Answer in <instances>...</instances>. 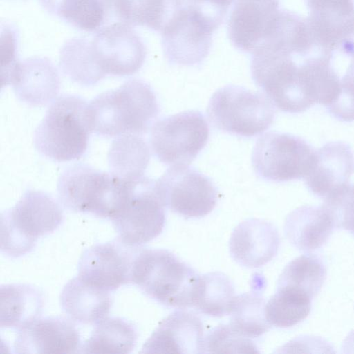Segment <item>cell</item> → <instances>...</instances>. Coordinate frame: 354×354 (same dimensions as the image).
I'll list each match as a JSON object with an SVG mask.
<instances>
[{"label":"cell","instance_id":"6da1fadb","mask_svg":"<svg viewBox=\"0 0 354 354\" xmlns=\"http://www.w3.org/2000/svg\"><path fill=\"white\" fill-rule=\"evenodd\" d=\"M159 112L153 88L148 82L137 78L100 93L88 104L91 133L104 137L145 134Z\"/></svg>","mask_w":354,"mask_h":354},{"label":"cell","instance_id":"7a4b0ae2","mask_svg":"<svg viewBox=\"0 0 354 354\" xmlns=\"http://www.w3.org/2000/svg\"><path fill=\"white\" fill-rule=\"evenodd\" d=\"M199 277L170 251L139 246L133 261L131 283L165 306L185 309L194 307Z\"/></svg>","mask_w":354,"mask_h":354},{"label":"cell","instance_id":"3957f363","mask_svg":"<svg viewBox=\"0 0 354 354\" xmlns=\"http://www.w3.org/2000/svg\"><path fill=\"white\" fill-rule=\"evenodd\" d=\"M88 104L74 95L57 97L35 131L34 145L37 151L57 162L80 158L87 149L91 133Z\"/></svg>","mask_w":354,"mask_h":354},{"label":"cell","instance_id":"277c9868","mask_svg":"<svg viewBox=\"0 0 354 354\" xmlns=\"http://www.w3.org/2000/svg\"><path fill=\"white\" fill-rule=\"evenodd\" d=\"M80 42L88 86L107 75H133L145 60L144 43L131 26L122 22L102 26L92 37H80Z\"/></svg>","mask_w":354,"mask_h":354},{"label":"cell","instance_id":"5b68a950","mask_svg":"<svg viewBox=\"0 0 354 354\" xmlns=\"http://www.w3.org/2000/svg\"><path fill=\"white\" fill-rule=\"evenodd\" d=\"M61 203L68 210L111 218L127 198L128 180L84 163L66 169L57 181Z\"/></svg>","mask_w":354,"mask_h":354},{"label":"cell","instance_id":"8992f818","mask_svg":"<svg viewBox=\"0 0 354 354\" xmlns=\"http://www.w3.org/2000/svg\"><path fill=\"white\" fill-rule=\"evenodd\" d=\"M64 214L48 194L26 191L15 205L1 214V250L13 258L31 252L38 239L57 230Z\"/></svg>","mask_w":354,"mask_h":354},{"label":"cell","instance_id":"52a82bcc","mask_svg":"<svg viewBox=\"0 0 354 354\" xmlns=\"http://www.w3.org/2000/svg\"><path fill=\"white\" fill-rule=\"evenodd\" d=\"M250 70L256 85L279 110L301 113L317 104L292 55L268 49L259 50L252 54Z\"/></svg>","mask_w":354,"mask_h":354},{"label":"cell","instance_id":"ba28073f","mask_svg":"<svg viewBox=\"0 0 354 354\" xmlns=\"http://www.w3.org/2000/svg\"><path fill=\"white\" fill-rule=\"evenodd\" d=\"M207 113L218 129L239 136L252 137L272 125L276 111L264 93L227 85L214 93Z\"/></svg>","mask_w":354,"mask_h":354},{"label":"cell","instance_id":"9c48e42d","mask_svg":"<svg viewBox=\"0 0 354 354\" xmlns=\"http://www.w3.org/2000/svg\"><path fill=\"white\" fill-rule=\"evenodd\" d=\"M166 207L157 180L145 176L128 178L126 200L111 220L118 238L128 245L138 247L161 234Z\"/></svg>","mask_w":354,"mask_h":354},{"label":"cell","instance_id":"30bf717a","mask_svg":"<svg viewBox=\"0 0 354 354\" xmlns=\"http://www.w3.org/2000/svg\"><path fill=\"white\" fill-rule=\"evenodd\" d=\"M209 129L204 115L189 110L157 120L149 142L154 156L170 165H188L206 145Z\"/></svg>","mask_w":354,"mask_h":354},{"label":"cell","instance_id":"8fae6325","mask_svg":"<svg viewBox=\"0 0 354 354\" xmlns=\"http://www.w3.org/2000/svg\"><path fill=\"white\" fill-rule=\"evenodd\" d=\"M315 151L299 137L269 131L257 140L252 150V164L261 178L286 182L306 176L313 165Z\"/></svg>","mask_w":354,"mask_h":354},{"label":"cell","instance_id":"7c38bea8","mask_svg":"<svg viewBox=\"0 0 354 354\" xmlns=\"http://www.w3.org/2000/svg\"><path fill=\"white\" fill-rule=\"evenodd\" d=\"M157 183L166 207L185 218L204 217L216 206L214 184L194 167L171 166Z\"/></svg>","mask_w":354,"mask_h":354},{"label":"cell","instance_id":"4fadbf2b","mask_svg":"<svg viewBox=\"0 0 354 354\" xmlns=\"http://www.w3.org/2000/svg\"><path fill=\"white\" fill-rule=\"evenodd\" d=\"M214 32L185 3L180 5L160 31L165 58L174 65L201 64L210 51Z\"/></svg>","mask_w":354,"mask_h":354},{"label":"cell","instance_id":"5bb4252c","mask_svg":"<svg viewBox=\"0 0 354 354\" xmlns=\"http://www.w3.org/2000/svg\"><path fill=\"white\" fill-rule=\"evenodd\" d=\"M139 246H130L118 237L86 249L78 262V277L111 292L131 283L133 261Z\"/></svg>","mask_w":354,"mask_h":354},{"label":"cell","instance_id":"9a60e30c","mask_svg":"<svg viewBox=\"0 0 354 354\" xmlns=\"http://www.w3.org/2000/svg\"><path fill=\"white\" fill-rule=\"evenodd\" d=\"M280 10L278 0H235L227 21L231 43L252 55L274 32Z\"/></svg>","mask_w":354,"mask_h":354},{"label":"cell","instance_id":"2e32d148","mask_svg":"<svg viewBox=\"0 0 354 354\" xmlns=\"http://www.w3.org/2000/svg\"><path fill=\"white\" fill-rule=\"evenodd\" d=\"M74 324L55 317L39 318L18 330L14 343L16 353H74L81 349Z\"/></svg>","mask_w":354,"mask_h":354},{"label":"cell","instance_id":"e0dca14e","mask_svg":"<svg viewBox=\"0 0 354 354\" xmlns=\"http://www.w3.org/2000/svg\"><path fill=\"white\" fill-rule=\"evenodd\" d=\"M203 323L195 314L178 309L162 320L144 344V353H203Z\"/></svg>","mask_w":354,"mask_h":354},{"label":"cell","instance_id":"ac0fdd59","mask_svg":"<svg viewBox=\"0 0 354 354\" xmlns=\"http://www.w3.org/2000/svg\"><path fill=\"white\" fill-rule=\"evenodd\" d=\"M279 238L277 229L272 223L259 218L246 219L231 234L230 256L241 266L259 268L277 255Z\"/></svg>","mask_w":354,"mask_h":354},{"label":"cell","instance_id":"d6986e66","mask_svg":"<svg viewBox=\"0 0 354 354\" xmlns=\"http://www.w3.org/2000/svg\"><path fill=\"white\" fill-rule=\"evenodd\" d=\"M306 24L315 47L333 55L354 21L353 0H304Z\"/></svg>","mask_w":354,"mask_h":354},{"label":"cell","instance_id":"ffe728a7","mask_svg":"<svg viewBox=\"0 0 354 354\" xmlns=\"http://www.w3.org/2000/svg\"><path fill=\"white\" fill-rule=\"evenodd\" d=\"M11 84L16 96L30 106L46 105L57 95L59 78L52 62L45 57H35L18 62L5 77Z\"/></svg>","mask_w":354,"mask_h":354},{"label":"cell","instance_id":"44dd1931","mask_svg":"<svg viewBox=\"0 0 354 354\" xmlns=\"http://www.w3.org/2000/svg\"><path fill=\"white\" fill-rule=\"evenodd\" d=\"M354 171V156L351 147L340 141L330 142L315 151V158L305 183L315 195L326 198L348 183Z\"/></svg>","mask_w":354,"mask_h":354},{"label":"cell","instance_id":"7402d4cb","mask_svg":"<svg viewBox=\"0 0 354 354\" xmlns=\"http://www.w3.org/2000/svg\"><path fill=\"white\" fill-rule=\"evenodd\" d=\"M60 304L73 322L96 324L107 317L112 299L110 292L93 286L77 276L63 288Z\"/></svg>","mask_w":354,"mask_h":354},{"label":"cell","instance_id":"603a6c76","mask_svg":"<svg viewBox=\"0 0 354 354\" xmlns=\"http://www.w3.org/2000/svg\"><path fill=\"white\" fill-rule=\"evenodd\" d=\"M335 228L325 207L302 206L290 212L284 223V234L297 249L310 252L321 248Z\"/></svg>","mask_w":354,"mask_h":354},{"label":"cell","instance_id":"cb8c5ba5","mask_svg":"<svg viewBox=\"0 0 354 354\" xmlns=\"http://www.w3.org/2000/svg\"><path fill=\"white\" fill-rule=\"evenodd\" d=\"M1 328H24L41 317L44 304L43 292L29 284L1 286Z\"/></svg>","mask_w":354,"mask_h":354},{"label":"cell","instance_id":"d4e9b609","mask_svg":"<svg viewBox=\"0 0 354 354\" xmlns=\"http://www.w3.org/2000/svg\"><path fill=\"white\" fill-rule=\"evenodd\" d=\"M43 8L86 32L102 28L112 11V0H39Z\"/></svg>","mask_w":354,"mask_h":354},{"label":"cell","instance_id":"484cf974","mask_svg":"<svg viewBox=\"0 0 354 354\" xmlns=\"http://www.w3.org/2000/svg\"><path fill=\"white\" fill-rule=\"evenodd\" d=\"M137 339V330L133 324L120 317H106L95 324L80 353H129Z\"/></svg>","mask_w":354,"mask_h":354},{"label":"cell","instance_id":"4316f807","mask_svg":"<svg viewBox=\"0 0 354 354\" xmlns=\"http://www.w3.org/2000/svg\"><path fill=\"white\" fill-rule=\"evenodd\" d=\"M313 297L297 288L277 285L275 293L266 304V317L272 326L290 328L309 315Z\"/></svg>","mask_w":354,"mask_h":354},{"label":"cell","instance_id":"83f0119b","mask_svg":"<svg viewBox=\"0 0 354 354\" xmlns=\"http://www.w3.org/2000/svg\"><path fill=\"white\" fill-rule=\"evenodd\" d=\"M181 4L174 0H112V11L120 22L160 32Z\"/></svg>","mask_w":354,"mask_h":354},{"label":"cell","instance_id":"f1b7e54d","mask_svg":"<svg viewBox=\"0 0 354 354\" xmlns=\"http://www.w3.org/2000/svg\"><path fill=\"white\" fill-rule=\"evenodd\" d=\"M145 140L136 134H124L115 138L108 160L111 172L122 178L144 176L150 159Z\"/></svg>","mask_w":354,"mask_h":354},{"label":"cell","instance_id":"f546056e","mask_svg":"<svg viewBox=\"0 0 354 354\" xmlns=\"http://www.w3.org/2000/svg\"><path fill=\"white\" fill-rule=\"evenodd\" d=\"M235 290L230 279L221 272L200 275L194 308L213 317L230 314L235 299Z\"/></svg>","mask_w":354,"mask_h":354},{"label":"cell","instance_id":"4dcf8cb0","mask_svg":"<svg viewBox=\"0 0 354 354\" xmlns=\"http://www.w3.org/2000/svg\"><path fill=\"white\" fill-rule=\"evenodd\" d=\"M266 304L262 295L253 290L236 296L229 314V324L246 337L261 336L271 326L266 319Z\"/></svg>","mask_w":354,"mask_h":354},{"label":"cell","instance_id":"1f68e13d","mask_svg":"<svg viewBox=\"0 0 354 354\" xmlns=\"http://www.w3.org/2000/svg\"><path fill=\"white\" fill-rule=\"evenodd\" d=\"M326 277V268L323 261L317 256L308 253L286 265L277 285L299 288L314 298L319 292Z\"/></svg>","mask_w":354,"mask_h":354},{"label":"cell","instance_id":"d6a6232c","mask_svg":"<svg viewBox=\"0 0 354 354\" xmlns=\"http://www.w3.org/2000/svg\"><path fill=\"white\" fill-rule=\"evenodd\" d=\"M252 339L246 337L228 324L210 329L204 337L203 353H257Z\"/></svg>","mask_w":354,"mask_h":354},{"label":"cell","instance_id":"836d02e7","mask_svg":"<svg viewBox=\"0 0 354 354\" xmlns=\"http://www.w3.org/2000/svg\"><path fill=\"white\" fill-rule=\"evenodd\" d=\"M330 214L335 228L354 235V185L347 183L324 198L322 205Z\"/></svg>","mask_w":354,"mask_h":354},{"label":"cell","instance_id":"e575fe53","mask_svg":"<svg viewBox=\"0 0 354 354\" xmlns=\"http://www.w3.org/2000/svg\"><path fill=\"white\" fill-rule=\"evenodd\" d=\"M234 0H187L185 4L214 31L221 25Z\"/></svg>","mask_w":354,"mask_h":354},{"label":"cell","instance_id":"d590c367","mask_svg":"<svg viewBox=\"0 0 354 354\" xmlns=\"http://www.w3.org/2000/svg\"><path fill=\"white\" fill-rule=\"evenodd\" d=\"M17 34L15 27L6 24L1 28L2 78L6 77L19 60L16 57Z\"/></svg>","mask_w":354,"mask_h":354},{"label":"cell","instance_id":"8d00e7d4","mask_svg":"<svg viewBox=\"0 0 354 354\" xmlns=\"http://www.w3.org/2000/svg\"><path fill=\"white\" fill-rule=\"evenodd\" d=\"M346 55L354 58V21L338 46Z\"/></svg>","mask_w":354,"mask_h":354},{"label":"cell","instance_id":"74e56055","mask_svg":"<svg viewBox=\"0 0 354 354\" xmlns=\"http://www.w3.org/2000/svg\"><path fill=\"white\" fill-rule=\"evenodd\" d=\"M341 84L354 95V58H352L347 71L341 80Z\"/></svg>","mask_w":354,"mask_h":354},{"label":"cell","instance_id":"f35d334b","mask_svg":"<svg viewBox=\"0 0 354 354\" xmlns=\"http://www.w3.org/2000/svg\"><path fill=\"white\" fill-rule=\"evenodd\" d=\"M342 352L345 353H354V330L351 331L344 339Z\"/></svg>","mask_w":354,"mask_h":354},{"label":"cell","instance_id":"ab89813d","mask_svg":"<svg viewBox=\"0 0 354 354\" xmlns=\"http://www.w3.org/2000/svg\"><path fill=\"white\" fill-rule=\"evenodd\" d=\"M176 1V2L179 3H183V0H174Z\"/></svg>","mask_w":354,"mask_h":354},{"label":"cell","instance_id":"60d3db41","mask_svg":"<svg viewBox=\"0 0 354 354\" xmlns=\"http://www.w3.org/2000/svg\"><path fill=\"white\" fill-rule=\"evenodd\" d=\"M234 1H235V0H234Z\"/></svg>","mask_w":354,"mask_h":354}]
</instances>
